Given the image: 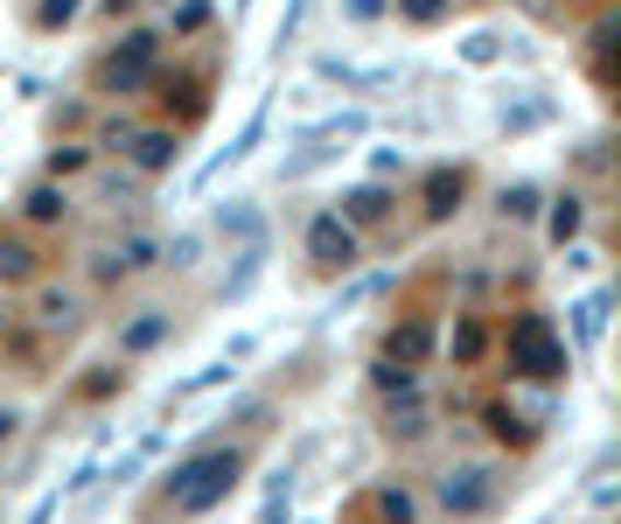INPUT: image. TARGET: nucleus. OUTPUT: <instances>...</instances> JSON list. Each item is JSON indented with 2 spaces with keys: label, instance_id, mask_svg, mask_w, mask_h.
<instances>
[{
  "label": "nucleus",
  "instance_id": "f257e3e1",
  "mask_svg": "<svg viewBox=\"0 0 621 524\" xmlns=\"http://www.w3.org/2000/svg\"><path fill=\"white\" fill-rule=\"evenodd\" d=\"M238 482H244V455L238 447H203V455L175 462V469L161 476V490H168V503H175L182 517H203V511H217Z\"/></svg>",
  "mask_w": 621,
  "mask_h": 524
},
{
  "label": "nucleus",
  "instance_id": "f03ea898",
  "mask_svg": "<svg viewBox=\"0 0 621 524\" xmlns=\"http://www.w3.org/2000/svg\"><path fill=\"white\" fill-rule=\"evenodd\" d=\"M503 364H510V378H538V385H552V378H566V371H573L566 343H559V329H552V315H538V308L510 315V329H503Z\"/></svg>",
  "mask_w": 621,
  "mask_h": 524
},
{
  "label": "nucleus",
  "instance_id": "7ed1b4c3",
  "mask_svg": "<svg viewBox=\"0 0 621 524\" xmlns=\"http://www.w3.org/2000/svg\"><path fill=\"white\" fill-rule=\"evenodd\" d=\"M99 91L105 99H134V91H147L161 78V29H126L119 43H112L105 56H99Z\"/></svg>",
  "mask_w": 621,
  "mask_h": 524
},
{
  "label": "nucleus",
  "instance_id": "20e7f679",
  "mask_svg": "<svg viewBox=\"0 0 621 524\" xmlns=\"http://www.w3.org/2000/svg\"><path fill=\"white\" fill-rule=\"evenodd\" d=\"M364 112H343V119H329V126H308V155H287L279 161V182H300V175H314L322 161L335 155H349V140H364Z\"/></svg>",
  "mask_w": 621,
  "mask_h": 524
},
{
  "label": "nucleus",
  "instance_id": "39448f33",
  "mask_svg": "<svg viewBox=\"0 0 621 524\" xmlns=\"http://www.w3.org/2000/svg\"><path fill=\"white\" fill-rule=\"evenodd\" d=\"M300 246H308V259H314L322 273H349L356 259H364V231H349V224L335 217V210H314Z\"/></svg>",
  "mask_w": 621,
  "mask_h": 524
},
{
  "label": "nucleus",
  "instance_id": "423d86ee",
  "mask_svg": "<svg viewBox=\"0 0 621 524\" xmlns=\"http://www.w3.org/2000/svg\"><path fill=\"white\" fill-rule=\"evenodd\" d=\"M433 497H440L447 517H482L488 503H496V469H488V462H455Z\"/></svg>",
  "mask_w": 621,
  "mask_h": 524
},
{
  "label": "nucleus",
  "instance_id": "0eeeda50",
  "mask_svg": "<svg viewBox=\"0 0 621 524\" xmlns=\"http://www.w3.org/2000/svg\"><path fill=\"white\" fill-rule=\"evenodd\" d=\"M175 155H182V126H134V140H126V161L140 168V175H161V168H175Z\"/></svg>",
  "mask_w": 621,
  "mask_h": 524
},
{
  "label": "nucleus",
  "instance_id": "6e6552de",
  "mask_svg": "<svg viewBox=\"0 0 621 524\" xmlns=\"http://www.w3.org/2000/svg\"><path fill=\"white\" fill-rule=\"evenodd\" d=\"M266 126H273V99H258V105H252V119H244V134H238L231 147H223V155H217L210 168H203V175H196V190H210V182L223 175V168H238V161H252V147H258V140H266Z\"/></svg>",
  "mask_w": 621,
  "mask_h": 524
},
{
  "label": "nucleus",
  "instance_id": "1a4fd4ad",
  "mask_svg": "<svg viewBox=\"0 0 621 524\" xmlns=\"http://www.w3.org/2000/svg\"><path fill=\"white\" fill-rule=\"evenodd\" d=\"M335 217H343L349 231H370V224L391 217V190H384V182H356V190L335 196Z\"/></svg>",
  "mask_w": 621,
  "mask_h": 524
},
{
  "label": "nucleus",
  "instance_id": "9d476101",
  "mask_svg": "<svg viewBox=\"0 0 621 524\" xmlns=\"http://www.w3.org/2000/svg\"><path fill=\"white\" fill-rule=\"evenodd\" d=\"M461 196H468V168H433L426 175V190H419V203H426V224H447L461 210Z\"/></svg>",
  "mask_w": 621,
  "mask_h": 524
},
{
  "label": "nucleus",
  "instance_id": "9b49d317",
  "mask_svg": "<svg viewBox=\"0 0 621 524\" xmlns=\"http://www.w3.org/2000/svg\"><path fill=\"white\" fill-rule=\"evenodd\" d=\"M384 357H391V364H412V371L433 357V322H426V315H412V322H391V329H384Z\"/></svg>",
  "mask_w": 621,
  "mask_h": 524
},
{
  "label": "nucleus",
  "instance_id": "f8f14e48",
  "mask_svg": "<svg viewBox=\"0 0 621 524\" xmlns=\"http://www.w3.org/2000/svg\"><path fill=\"white\" fill-rule=\"evenodd\" d=\"M168 329H175V315H161V308L134 315V322L119 329V357H147V350H161V343H168Z\"/></svg>",
  "mask_w": 621,
  "mask_h": 524
},
{
  "label": "nucleus",
  "instance_id": "ddd939ff",
  "mask_svg": "<svg viewBox=\"0 0 621 524\" xmlns=\"http://www.w3.org/2000/svg\"><path fill=\"white\" fill-rule=\"evenodd\" d=\"M147 266H161V246L147 231L134 238H119V252H105V280H126V273H147Z\"/></svg>",
  "mask_w": 621,
  "mask_h": 524
},
{
  "label": "nucleus",
  "instance_id": "4468645a",
  "mask_svg": "<svg viewBox=\"0 0 621 524\" xmlns=\"http://www.w3.org/2000/svg\"><path fill=\"white\" fill-rule=\"evenodd\" d=\"M579 224H587V203H579L573 190L552 203V210H544V238H552V246H573L579 238Z\"/></svg>",
  "mask_w": 621,
  "mask_h": 524
},
{
  "label": "nucleus",
  "instance_id": "2eb2a0df",
  "mask_svg": "<svg viewBox=\"0 0 621 524\" xmlns=\"http://www.w3.org/2000/svg\"><path fill=\"white\" fill-rule=\"evenodd\" d=\"M608 308H614V294H608V287H594L587 301L573 308V329H579V343H600V335H608Z\"/></svg>",
  "mask_w": 621,
  "mask_h": 524
},
{
  "label": "nucleus",
  "instance_id": "dca6fc26",
  "mask_svg": "<svg viewBox=\"0 0 621 524\" xmlns=\"http://www.w3.org/2000/svg\"><path fill=\"white\" fill-rule=\"evenodd\" d=\"M22 210H28L35 224H64V217H70V196H64V182H35V190L22 196Z\"/></svg>",
  "mask_w": 621,
  "mask_h": 524
},
{
  "label": "nucleus",
  "instance_id": "f3484780",
  "mask_svg": "<svg viewBox=\"0 0 621 524\" xmlns=\"http://www.w3.org/2000/svg\"><path fill=\"white\" fill-rule=\"evenodd\" d=\"M488 434H496L503 447H531V441H538V426H531V420H517L510 406H488Z\"/></svg>",
  "mask_w": 621,
  "mask_h": 524
},
{
  "label": "nucleus",
  "instance_id": "a211bd4d",
  "mask_svg": "<svg viewBox=\"0 0 621 524\" xmlns=\"http://www.w3.org/2000/svg\"><path fill=\"white\" fill-rule=\"evenodd\" d=\"M538 203H544L538 182H517V190H503V196H496V210L510 217V224H531V217H538Z\"/></svg>",
  "mask_w": 621,
  "mask_h": 524
},
{
  "label": "nucleus",
  "instance_id": "6ab92c4d",
  "mask_svg": "<svg viewBox=\"0 0 621 524\" xmlns=\"http://www.w3.org/2000/svg\"><path fill=\"white\" fill-rule=\"evenodd\" d=\"M370 385H378L384 399H391V391L405 399V391H419V371H412V364H391V357H378V364H370Z\"/></svg>",
  "mask_w": 621,
  "mask_h": 524
},
{
  "label": "nucleus",
  "instance_id": "aec40b11",
  "mask_svg": "<svg viewBox=\"0 0 621 524\" xmlns=\"http://www.w3.org/2000/svg\"><path fill=\"white\" fill-rule=\"evenodd\" d=\"M217 231H223V238H266V224H258L252 203H223V210H217Z\"/></svg>",
  "mask_w": 621,
  "mask_h": 524
},
{
  "label": "nucleus",
  "instance_id": "412c9836",
  "mask_svg": "<svg viewBox=\"0 0 621 524\" xmlns=\"http://www.w3.org/2000/svg\"><path fill=\"white\" fill-rule=\"evenodd\" d=\"M35 246H22V238H0V280H35Z\"/></svg>",
  "mask_w": 621,
  "mask_h": 524
},
{
  "label": "nucleus",
  "instance_id": "4be33fe9",
  "mask_svg": "<svg viewBox=\"0 0 621 524\" xmlns=\"http://www.w3.org/2000/svg\"><path fill=\"white\" fill-rule=\"evenodd\" d=\"M210 14H217L210 0H182V8L168 14V29H161V35H196V29H210Z\"/></svg>",
  "mask_w": 621,
  "mask_h": 524
},
{
  "label": "nucleus",
  "instance_id": "5701e85b",
  "mask_svg": "<svg viewBox=\"0 0 621 524\" xmlns=\"http://www.w3.org/2000/svg\"><path fill=\"white\" fill-rule=\"evenodd\" d=\"M78 8H84V0H35V29H43V35L70 29V22H78Z\"/></svg>",
  "mask_w": 621,
  "mask_h": 524
},
{
  "label": "nucleus",
  "instance_id": "b1692460",
  "mask_svg": "<svg viewBox=\"0 0 621 524\" xmlns=\"http://www.w3.org/2000/svg\"><path fill=\"white\" fill-rule=\"evenodd\" d=\"M35 315H43L49 329H70V322H78V294H56V287H49L43 301H35Z\"/></svg>",
  "mask_w": 621,
  "mask_h": 524
},
{
  "label": "nucleus",
  "instance_id": "393cba45",
  "mask_svg": "<svg viewBox=\"0 0 621 524\" xmlns=\"http://www.w3.org/2000/svg\"><path fill=\"white\" fill-rule=\"evenodd\" d=\"M447 350H455V364H475L482 350H488V329H482V322H461V329H455V343H447Z\"/></svg>",
  "mask_w": 621,
  "mask_h": 524
},
{
  "label": "nucleus",
  "instance_id": "a878e982",
  "mask_svg": "<svg viewBox=\"0 0 621 524\" xmlns=\"http://www.w3.org/2000/svg\"><path fill=\"white\" fill-rule=\"evenodd\" d=\"M378 517L384 524H412V490H378Z\"/></svg>",
  "mask_w": 621,
  "mask_h": 524
},
{
  "label": "nucleus",
  "instance_id": "bb28decb",
  "mask_svg": "<svg viewBox=\"0 0 621 524\" xmlns=\"http://www.w3.org/2000/svg\"><path fill=\"white\" fill-rule=\"evenodd\" d=\"M391 8H399V22H440V14H447V0H391Z\"/></svg>",
  "mask_w": 621,
  "mask_h": 524
},
{
  "label": "nucleus",
  "instance_id": "cd10ccee",
  "mask_svg": "<svg viewBox=\"0 0 621 524\" xmlns=\"http://www.w3.org/2000/svg\"><path fill=\"white\" fill-rule=\"evenodd\" d=\"M91 161V147H56L49 155V182H64V175H78V168Z\"/></svg>",
  "mask_w": 621,
  "mask_h": 524
},
{
  "label": "nucleus",
  "instance_id": "c85d7f7f",
  "mask_svg": "<svg viewBox=\"0 0 621 524\" xmlns=\"http://www.w3.org/2000/svg\"><path fill=\"white\" fill-rule=\"evenodd\" d=\"M391 434H426V413H419V391H405V413H391Z\"/></svg>",
  "mask_w": 621,
  "mask_h": 524
},
{
  "label": "nucleus",
  "instance_id": "c756f323",
  "mask_svg": "<svg viewBox=\"0 0 621 524\" xmlns=\"http://www.w3.org/2000/svg\"><path fill=\"white\" fill-rule=\"evenodd\" d=\"M126 140H134V119H105L99 126V147H112V155H126Z\"/></svg>",
  "mask_w": 621,
  "mask_h": 524
},
{
  "label": "nucleus",
  "instance_id": "7c9ffc66",
  "mask_svg": "<svg viewBox=\"0 0 621 524\" xmlns=\"http://www.w3.org/2000/svg\"><path fill=\"white\" fill-rule=\"evenodd\" d=\"M343 14H349V22H384L391 0H343Z\"/></svg>",
  "mask_w": 621,
  "mask_h": 524
},
{
  "label": "nucleus",
  "instance_id": "2f4dec72",
  "mask_svg": "<svg viewBox=\"0 0 621 524\" xmlns=\"http://www.w3.org/2000/svg\"><path fill=\"white\" fill-rule=\"evenodd\" d=\"M196 246H203V238H196V231H182L175 246H168V259H175V266H196Z\"/></svg>",
  "mask_w": 621,
  "mask_h": 524
},
{
  "label": "nucleus",
  "instance_id": "473e14b6",
  "mask_svg": "<svg viewBox=\"0 0 621 524\" xmlns=\"http://www.w3.org/2000/svg\"><path fill=\"white\" fill-rule=\"evenodd\" d=\"M300 14H308V0H294V8H287V22H279V49H287L294 35H300Z\"/></svg>",
  "mask_w": 621,
  "mask_h": 524
},
{
  "label": "nucleus",
  "instance_id": "72a5a7b5",
  "mask_svg": "<svg viewBox=\"0 0 621 524\" xmlns=\"http://www.w3.org/2000/svg\"><path fill=\"white\" fill-rule=\"evenodd\" d=\"M461 56H468V64H496V43H488V35H475V43H468Z\"/></svg>",
  "mask_w": 621,
  "mask_h": 524
},
{
  "label": "nucleus",
  "instance_id": "f704fd0d",
  "mask_svg": "<svg viewBox=\"0 0 621 524\" xmlns=\"http://www.w3.org/2000/svg\"><path fill=\"white\" fill-rule=\"evenodd\" d=\"M14 426H22V420H14V413H8V406H0V447H8V441H14Z\"/></svg>",
  "mask_w": 621,
  "mask_h": 524
},
{
  "label": "nucleus",
  "instance_id": "c9c22d12",
  "mask_svg": "<svg viewBox=\"0 0 621 524\" xmlns=\"http://www.w3.org/2000/svg\"><path fill=\"white\" fill-rule=\"evenodd\" d=\"M140 8V0H105V14H112V22H119V14H134Z\"/></svg>",
  "mask_w": 621,
  "mask_h": 524
},
{
  "label": "nucleus",
  "instance_id": "e433bc0d",
  "mask_svg": "<svg viewBox=\"0 0 621 524\" xmlns=\"http://www.w3.org/2000/svg\"><path fill=\"white\" fill-rule=\"evenodd\" d=\"M49 511H56V503H35V511H28V524H49Z\"/></svg>",
  "mask_w": 621,
  "mask_h": 524
},
{
  "label": "nucleus",
  "instance_id": "4c0bfd02",
  "mask_svg": "<svg viewBox=\"0 0 621 524\" xmlns=\"http://www.w3.org/2000/svg\"><path fill=\"white\" fill-rule=\"evenodd\" d=\"M0 329H8V315H0Z\"/></svg>",
  "mask_w": 621,
  "mask_h": 524
}]
</instances>
